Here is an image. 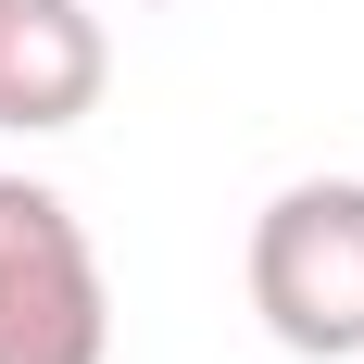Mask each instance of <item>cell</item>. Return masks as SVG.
<instances>
[{"instance_id":"obj_1","label":"cell","mask_w":364,"mask_h":364,"mask_svg":"<svg viewBox=\"0 0 364 364\" xmlns=\"http://www.w3.org/2000/svg\"><path fill=\"white\" fill-rule=\"evenodd\" d=\"M252 314L301 364H364V176H289L252 214Z\"/></svg>"},{"instance_id":"obj_2","label":"cell","mask_w":364,"mask_h":364,"mask_svg":"<svg viewBox=\"0 0 364 364\" xmlns=\"http://www.w3.org/2000/svg\"><path fill=\"white\" fill-rule=\"evenodd\" d=\"M0 364H113L101 252L50 176H0Z\"/></svg>"},{"instance_id":"obj_3","label":"cell","mask_w":364,"mask_h":364,"mask_svg":"<svg viewBox=\"0 0 364 364\" xmlns=\"http://www.w3.org/2000/svg\"><path fill=\"white\" fill-rule=\"evenodd\" d=\"M113 88V38L88 0H0V139H63Z\"/></svg>"},{"instance_id":"obj_4","label":"cell","mask_w":364,"mask_h":364,"mask_svg":"<svg viewBox=\"0 0 364 364\" xmlns=\"http://www.w3.org/2000/svg\"><path fill=\"white\" fill-rule=\"evenodd\" d=\"M126 13H176V0H126Z\"/></svg>"}]
</instances>
